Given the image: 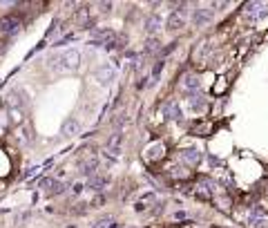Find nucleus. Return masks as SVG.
I'll list each match as a JSON object with an SVG mask.
<instances>
[{
  "label": "nucleus",
  "mask_w": 268,
  "mask_h": 228,
  "mask_svg": "<svg viewBox=\"0 0 268 228\" xmlns=\"http://www.w3.org/2000/svg\"><path fill=\"white\" fill-rule=\"evenodd\" d=\"M80 65V49L67 47L49 58V67L56 72H74Z\"/></svg>",
  "instance_id": "f257e3e1"
},
{
  "label": "nucleus",
  "mask_w": 268,
  "mask_h": 228,
  "mask_svg": "<svg viewBox=\"0 0 268 228\" xmlns=\"http://www.w3.org/2000/svg\"><path fill=\"white\" fill-rule=\"evenodd\" d=\"M188 18H190V13L186 9H174V11H170L168 20H165V27H168V31H179L188 25Z\"/></svg>",
  "instance_id": "f03ea898"
},
{
  "label": "nucleus",
  "mask_w": 268,
  "mask_h": 228,
  "mask_svg": "<svg viewBox=\"0 0 268 228\" xmlns=\"http://www.w3.org/2000/svg\"><path fill=\"white\" fill-rule=\"evenodd\" d=\"M116 72H119V67H114L112 63H103L96 70V80L107 87V85H112V80L116 78Z\"/></svg>",
  "instance_id": "7ed1b4c3"
},
{
  "label": "nucleus",
  "mask_w": 268,
  "mask_h": 228,
  "mask_svg": "<svg viewBox=\"0 0 268 228\" xmlns=\"http://www.w3.org/2000/svg\"><path fill=\"white\" fill-rule=\"evenodd\" d=\"M244 13L250 20H259V18L268 16V2H248L244 7Z\"/></svg>",
  "instance_id": "20e7f679"
},
{
  "label": "nucleus",
  "mask_w": 268,
  "mask_h": 228,
  "mask_svg": "<svg viewBox=\"0 0 268 228\" xmlns=\"http://www.w3.org/2000/svg\"><path fill=\"white\" fill-rule=\"evenodd\" d=\"M248 224L250 228H268V215L262 208H253L248 215Z\"/></svg>",
  "instance_id": "39448f33"
},
{
  "label": "nucleus",
  "mask_w": 268,
  "mask_h": 228,
  "mask_svg": "<svg viewBox=\"0 0 268 228\" xmlns=\"http://www.w3.org/2000/svg\"><path fill=\"white\" fill-rule=\"evenodd\" d=\"M212 18H214V13L210 11L208 7H205V9H197V11H192V13H190V20L195 22L197 27H205V25H210V22H212Z\"/></svg>",
  "instance_id": "423d86ee"
},
{
  "label": "nucleus",
  "mask_w": 268,
  "mask_h": 228,
  "mask_svg": "<svg viewBox=\"0 0 268 228\" xmlns=\"http://www.w3.org/2000/svg\"><path fill=\"white\" fill-rule=\"evenodd\" d=\"M0 31H2L4 36H16L18 31H20V20L13 16H4L2 20H0Z\"/></svg>",
  "instance_id": "0eeeda50"
},
{
  "label": "nucleus",
  "mask_w": 268,
  "mask_h": 228,
  "mask_svg": "<svg viewBox=\"0 0 268 228\" xmlns=\"http://www.w3.org/2000/svg\"><path fill=\"white\" fill-rule=\"evenodd\" d=\"M161 27H163V18H161V13H150V16L145 18V31L150 36L159 34Z\"/></svg>",
  "instance_id": "6e6552de"
},
{
  "label": "nucleus",
  "mask_w": 268,
  "mask_h": 228,
  "mask_svg": "<svg viewBox=\"0 0 268 228\" xmlns=\"http://www.w3.org/2000/svg\"><path fill=\"white\" fill-rule=\"evenodd\" d=\"M181 161H183V165H199L201 152L195 150V148H186V150H181Z\"/></svg>",
  "instance_id": "1a4fd4ad"
},
{
  "label": "nucleus",
  "mask_w": 268,
  "mask_h": 228,
  "mask_svg": "<svg viewBox=\"0 0 268 228\" xmlns=\"http://www.w3.org/2000/svg\"><path fill=\"white\" fill-rule=\"evenodd\" d=\"M163 116L168 121H181V107H179V103H174V101H170V103H165L163 105Z\"/></svg>",
  "instance_id": "9d476101"
},
{
  "label": "nucleus",
  "mask_w": 268,
  "mask_h": 228,
  "mask_svg": "<svg viewBox=\"0 0 268 228\" xmlns=\"http://www.w3.org/2000/svg\"><path fill=\"white\" fill-rule=\"evenodd\" d=\"M40 188H43L45 192H52V195H58L61 190H65V186H63L61 181H56V179H52V177L40 179Z\"/></svg>",
  "instance_id": "9b49d317"
},
{
  "label": "nucleus",
  "mask_w": 268,
  "mask_h": 228,
  "mask_svg": "<svg viewBox=\"0 0 268 228\" xmlns=\"http://www.w3.org/2000/svg\"><path fill=\"white\" fill-rule=\"evenodd\" d=\"M154 201H156V195H154V192H145L141 199L134 201V210H136V213H145V210L150 208Z\"/></svg>",
  "instance_id": "f8f14e48"
},
{
  "label": "nucleus",
  "mask_w": 268,
  "mask_h": 228,
  "mask_svg": "<svg viewBox=\"0 0 268 228\" xmlns=\"http://www.w3.org/2000/svg\"><path fill=\"white\" fill-rule=\"evenodd\" d=\"M183 87H186L188 96H195V94H199V89H201L199 78H197V76H192V74H186V76H183Z\"/></svg>",
  "instance_id": "ddd939ff"
},
{
  "label": "nucleus",
  "mask_w": 268,
  "mask_h": 228,
  "mask_svg": "<svg viewBox=\"0 0 268 228\" xmlns=\"http://www.w3.org/2000/svg\"><path fill=\"white\" fill-rule=\"evenodd\" d=\"M212 179H201L199 186H197V195L201 197V199H212Z\"/></svg>",
  "instance_id": "4468645a"
},
{
  "label": "nucleus",
  "mask_w": 268,
  "mask_h": 228,
  "mask_svg": "<svg viewBox=\"0 0 268 228\" xmlns=\"http://www.w3.org/2000/svg\"><path fill=\"white\" fill-rule=\"evenodd\" d=\"M165 154V146L163 143H154V146H150L145 150V159L147 161H161Z\"/></svg>",
  "instance_id": "2eb2a0df"
},
{
  "label": "nucleus",
  "mask_w": 268,
  "mask_h": 228,
  "mask_svg": "<svg viewBox=\"0 0 268 228\" xmlns=\"http://www.w3.org/2000/svg\"><path fill=\"white\" fill-rule=\"evenodd\" d=\"M110 38H114V31L112 29H94L92 31V43L94 45H105Z\"/></svg>",
  "instance_id": "dca6fc26"
},
{
  "label": "nucleus",
  "mask_w": 268,
  "mask_h": 228,
  "mask_svg": "<svg viewBox=\"0 0 268 228\" xmlns=\"http://www.w3.org/2000/svg\"><path fill=\"white\" fill-rule=\"evenodd\" d=\"M121 143H123V132H114V134L110 137V141H107V152H110V154H116V156H119Z\"/></svg>",
  "instance_id": "f3484780"
},
{
  "label": "nucleus",
  "mask_w": 268,
  "mask_h": 228,
  "mask_svg": "<svg viewBox=\"0 0 268 228\" xmlns=\"http://www.w3.org/2000/svg\"><path fill=\"white\" fill-rule=\"evenodd\" d=\"M78 170L83 174H96V170H98V156H92V159H87V161H83V163H78Z\"/></svg>",
  "instance_id": "a211bd4d"
},
{
  "label": "nucleus",
  "mask_w": 268,
  "mask_h": 228,
  "mask_svg": "<svg viewBox=\"0 0 268 228\" xmlns=\"http://www.w3.org/2000/svg\"><path fill=\"white\" fill-rule=\"evenodd\" d=\"M107 183H110V179H107L105 174H92V177H89V181H87V186L94 188L96 192H101L103 188L107 186Z\"/></svg>",
  "instance_id": "6ab92c4d"
},
{
  "label": "nucleus",
  "mask_w": 268,
  "mask_h": 228,
  "mask_svg": "<svg viewBox=\"0 0 268 228\" xmlns=\"http://www.w3.org/2000/svg\"><path fill=\"white\" fill-rule=\"evenodd\" d=\"M78 132H80V121H76V119H69L63 125V134L65 137H76Z\"/></svg>",
  "instance_id": "aec40b11"
},
{
  "label": "nucleus",
  "mask_w": 268,
  "mask_h": 228,
  "mask_svg": "<svg viewBox=\"0 0 268 228\" xmlns=\"http://www.w3.org/2000/svg\"><path fill=\"white\" fill-rule=\"evenodd\" d=\"M76 20H78L83 27H89V25H92V20H89V11H87V7H83V9H80V11H78V16H76Z\"/></svg>",
  "instance_id": "412c9836"
},
{
  "label": "nucleus",
  "mask_w": 268,
  "mask_h": 228,
  "mask_svg": "<svg viewBox=\"0 0 268 228\" xmlns=\"http://www.w3.org/2000/svg\"><path fill=\"white\" fill-rule=\"evenodd\" d=\"M112 224H114L112 217H101V219H96V222H92V228H110Z\"/></svg>",
  "instance_id": "4be33fe9"
},
{
  "label": "nucleus",
  "mask_w": 268,
  "mask_h": 228,
  "mask_svg": "<svg viewBox=\"0 0 268 228\" xmlns=\"http://www.w3.org/2000/svg\"><path fill=\"white\" fill-rule=\"evenodd\" d=\"M156 49H159V40H156V38H152V40H147V43H145V52L147 54H154Z\"/></svg>",
  "instance_id": "5701e85b"
},
{
  "label": "nucleus",
  "mask_w": 268,
  "mask_h": 228,
  "mask_svg": "<svg viewBox=\"0 0 268 228\" xmlns=\"http://www.w3.org/2000/svg\"><path fill=\"white\" fill-rule=\"evenodd\" d=\"M172 219H177V222H181V219H190V213H186V210H177V213H172Z\"/></svg>",
  "instance_id": "b1692460"
},
{
  "label": "nucleus",
  "mask_w": 268,
  "mask_h": 228,
  "mask_svg": "<svg viewBox=\"0 0 268 228\" xmlns=\"http://www.w3.org/2000/svg\"><path fill=\"white\" fill-rule=\"evenodd\" d=\"M83 183H74V186H71V192H74V195H80V192H83Z\"/></svg>",
  "instance_id": "393cba45"
},
{
  "label": "nucleus",
  "mask_w": 268,
  "mask_h": 228,
  "mask_svg": "<svg viewBox=\"0 0 268 228\" xmlns=\"http://www.w3.org/2000/svg\"><path fill=\"white\" fill-rule=\"evenodd\" d=\"M110 228H123V226H119V224H112V226Z\"/></svg>",
  "instance_id": "a878e982"
}]
</instances>
